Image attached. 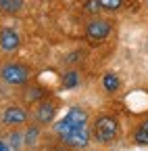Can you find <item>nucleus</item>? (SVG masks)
Instances as JSON below:
<instances>
[{
  "mask_svg": "<svg viewBox=\"0 0 148 151\" xmlns=\"http://www.w3.org/2000/svg\"><path fill=\"white\" fill-rule=\"evenodd\" d=\"M25 151H29V149H25Z\"/></svg>",
  "mask_w": 148,
  "mask_h": 151,
  "instance_id": "aec40b11",
  "label": "nucleus"
},
{
  "mask_svg": "<svg viewBox=\"0 0 148 151\" xmlns=\"http://www.w3.org/2000/svg\"><path fill=\"white\" fill-rule=\"evenodd\" d=\"M38 139H40V128L38 126H29L27 132H25V145H27V149L33 147V145H38Z\"/></svg>",
  "mask_w": 148,
  "mask_h": 151,
  "instance_id": "f8f14e48",
  "label": "nucleus"
},
{
  "mask_svg": "<svg viewBox=\"0 0 148 151\" xmlns=\"http://www.w3.org/2000/svg\"><path fill=\"white\" fill-rule=\"evenodd\" d=\"M65 145H69L71 149H81L90 143V130L88 126H81V128H73L71 132H67V134L61 139Z\"/></svg>",
  "mask_w": 148,
  "mask_h": 151,
  "instance_id": "39448f33",
  "label": "nucleus"
},
{
  "mask_svg": "<svg viewBox=\"0 0 148 151\" xmlns=\"http://www.w3.org/2000/svg\"><path fill=\"white\" fill-rule=\"evenodd\" d=\"M2 122L6 126H21V124L27 122V113L19 105H11V107H6L2 111Z\"/></svg>",
  "mask_w": 148,
  "mask_h": 151,
  "instance_id": "6e6552de",
  "label": "nucleus"
},
{
  "mask_svg": "<svg viewBox=\"0 0 148 151\" xmlns=\"http://www.w3.org/2000/svg\"><path fill=\"white\" fill-rule=\"evenodd\" d=\"M102 11H108V13H117L123 4V0H98Z\"/></svg>",
  "mask_w": 148,
  "mask_h": 151,
  "instance_id": "4468645a",
  "label": "nucleus"
},
{
  "mask_svg": "<svg viewBox=\"0 0 148 151\" xmlns=\"http://www.w3.org/2000/svg\"><path fill=\"white\" fill-rule=\"evenodd\" d=\"M8 145L13 151H19L21 145H25V134H21V132H11L8 134Z\"/></svg>",
  "mask_w": 148,
  "mask_h": 151,
  "instance_id": "ddd939ff",
  "label": "nucleus"
},
{
  "mask_svg": "<svg viewBox=\"0 0 148 151\" xmlns=\"http://www.w3.org/2000/svg\"><path fill=\"white\" fill-rule=\"evenodd\" d=\"M134 141H136L138 145H148V130H146L144 126H140V128L134 132Z\"/></svg>",
  "mask_w": 148,
  "mask_h": 151,
  "instance_id": "dca6fc26",
  "label": "nucleus"
},
{
  "mask_svg": "<svg viewBox=\"0 0 148 151\" xmlns=\"http://www.w3.org/2000/svg\"><path fill=\"white\" fill-rule=\"evenodd\" d=\"M81 126H88V113H86V109L71 107L65 113V118L54 124V132H57L59 139H63L67 132H71L73 128H81Z\"/></svg>",
  "mask_w": 148,
  "mask_h": 151,
  "instance_id": "f257e3e1",
  "label": "nucleus"
},
{
  "mask_svg": "<svg viewBox=\"0 0 148 151\" xmlns=\"http://www.w3.org/2000/svg\"><path fill=\"white\" fill-rule=\"evenodd\" d=\"M54 116H57V105L50 103V101H40V103H38V107H35V111H33L35 122L42 124V126H46V124L54 122Z\"/></svg>",
  "mask_w": 148,
  "mask_h": 151,
  "instance_id": "423d86ee",
  "label": "nucleus"
},
{
  "mask_svg": "<svg viewBox=\"0 0 148 151\" xmlns=\"http://www.w3.org/2000/svg\"><path fill=\"white\" fill-rule=\"evenodd\" d=\"M110 21H106V19H92V21L86 25V38L90 42H94V44H98V42H102L104 38L110 34Z\"/></svg>",
  "mask_w": 148,
  "mask_h": 151,
  "instance_id": "20e7f679",
  "label": "nucleus"
},
{
  "mask_svg": "<svg viewBox=\"0 0 148 151\" xmlns=\"http://www.w3.org/2000/svg\"><path fill=\"white\" fill-rule=\"evenodd\" d=\"M0 78L8 86H21L29 80V69L21 63H6L0 67Z\"/></svg>",
  "mask_w": 148,
  "mask_h": 151,
  "instance_id": "7ed1b4c3",
  "label": "nucleus"
},
{
  "mask_svg": "<svg viewBox=\"0 0 148 151\" xmlns=\"http://www.w3.org/2000/svg\"><path fill=\"white\" fill-rule=\"evenodd\" d=\"M119 134V124L115 118L110 116H100L96 118V124H94V137L98 143H113Z\"/></svg>",
  "mask_w": 148,
  "mask_h": 151,
  "instance_id": "f03ea898",
  "label": "nucleus"
},
{
  "mask_svg": "<svg viewBox=\"0 0 148 151\" xmlns=\"http://www.w3.org/2000/svg\"><path fill=\"white\" fill-rule=\"evenodd\" d=\"M142 126H144V128H146V130H148V120H146V122H144V124H142Z\"/></svg>",
  "mask_w": 148,
  "mask_h": 151,
  "instance_id": "6ab92c4d",
  "label": "nucleus"
},
{
  "mask_svg": "<svg viewBox=\"0 0 148 151\" xmlns=\"http://www.w3.org/2000/svg\"><path fill=\"white\" fill-rule=\"evenodd\" d=\"M119 76L117 73H113V71H108V73H104L102 76V86H104V90L106 92H117L119 90Z\"/></svg>",
  "mask_w": 148,
  "mask_h": 151,
  "instance_id": "9d476101",
  "label": "nucleus"
},
{
  "mask_svg": "<svg viewBox=\"0 0 148 151\" xmlns=\"http://www.w3.org/2000/svg\"><path fill=\"white\" fill-rule=\"evenodd\" d=\"M146 2H148V0H146Z\"/></svg>",
  "mask_w": 148,
  "mask_h": 151,
  "instance_id": "412c9836",
  "label": "nucleus"
},
{
  "mask_svg": "<svg viewBox=\"0 0 148 151\" xmlns=\"http://www.w3.org/2000/svg\"><path fill=\"white\" fill-rule=\"evenodd\" d=\"M84 9H86V13H90V15H96L98 11H102V6H100L98 0H86Z\"/></svg>",
  "mask_w": 148,
  "mask_h": 151,
  "instance_id": "f3484780",
  "label": "nucleus"
},
{
  "mask_svg": "<svg viewBox=\"0 0 148 151\" xmlns=\"http://www.w3.org/2000/svg\"><path fill=\"white\" fill-rule=\"evenodd\" d=\"M0 151H11V145H8V141H2V139H0Z\"/></svg>",
  "mask_w": 148,
  "mask_h": 151,
  "instance_id": "a211bd4d",
  "label": "nucleus"
},
{
  "mask_svg": "<svg viewBox=\"0 0 148 151\" xmlns=\"http://www.w3.org/2000/svg\"><path fill=\"white\" fill-rule=\"evenodd\" d=\"M21 46V38L13 27H4L0 29V48L4 52H15L17 48Z\"/></svg>",
  "mask_w": 148,
  "mask_h": 151,
  "instance_id": "0eeeda50",
  "label": "nucleus"
},
{
  "mask_svg": "<svg viewBox=\"0 0 148 151\" xmlns=\"http://www.w3.org/2000/svg\"><path fill=\"white\" fill-rule=\"evenodd\" d=\"M75 86H79V73L77 71L63 73V88H75Z\"/></svg>",
  "mask_w": 148,
  "mask_h": 151,
  "instance_id": "9b49d317",
  "label": "nucleus"
},
{
  "mask_svg": "<svg viewBox=\"0 0 148 151\" xmlns=\"http://www.w3.org/2000/svg\"><path fill=\"white\" fill-rule=\"evenodd\" d=\"M44 97H46V90H42V88H31V90H27V94H25V99L29 101V103H33V101H44Z\"/></svg>",
  "mask_w": 148,
  "mask_h": 151,
  "instance_id": "2eb2a0df",
  "label": "nucleus"
},
{
  "mask_svg": "<svg viewBox=\"0 0 148 151\" xmlns=\"http://www.w3.org/2000/svg\"><path fill=\"white\" fill-rule=\"evenodd\" d=\"M23 6H25V0H0V11H2V13H8V15L21 13Z\"/></svg>",
  "mask_w": 148,
  "mask_h": 151,
  "instance_id": "1a4fd4ad",
  "label": "nucleus"
}]
</instances>
